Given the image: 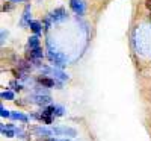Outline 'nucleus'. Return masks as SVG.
<instances>
[{
    "instance_id": "20",
    "label": "nucleus",
    "mask_w": 151,
    "mask_h": 141,
    "mask_svg": "<svg viewBox=\"0 0 151 141\" xmlns=\"http://www.w3.org/2000/svg\"><path fill=\"white\" fill-rule=\"evenodd\" d=\"M5 36H8V32H5V31H2V43L5 41Z\"/></svg>"
},
{
    "instance_id": "15",
    "label": "nucleus",
    "mask_w": 151,
    "mask_h": 141,
    "mask_svg": "<svg viewBox=\"0 0 151 141\" xmlns=\"http://www.w3.org/2000/svg\"><path fill=\"white\" fill-rule=\"evenodd\" d=\"M2 99L5 100H14V93H12V91H9V89H8V91H3L2 93Z\"/></svg>"
},
{
    "instance_id": "17",
    "label": "nucleus",
    "mask_w": 151,
    "mask_h": 141,
    "mask_svg": "<svg viewBox=\"0 0 151 141\" xmlns=\"http://www.w3.org/2000/svg\"><path fill=\"white\" fill-rule=\"evenodd\" d=\"M65 109L64 106H59V105H55V115H64Z\"/></svg>"
},
{
    "instance_id": "8",
    "label": "nucleus",
    "mask_w": 151,
    "mask_h": 141,
    "mask_svg": "<svg viewBox=\"0 0 151 141\" xmlns=\"http://www.w3.org/2000/svg\"><path fill=\"white\" fill-rule=\"evenodd\" d=\"M29 47H30V50L40 49V47H41V41H40V36H38V35H32V36L29 38Z\"/></svg>"
},
{
    "instance_id": "14",
    "label": "nucleus",
    "mask_w": 151,
    "mask_h": 141,
    "mask_svg": "<svg viewBox=\"0 0 151 141\" xmlns=\"http://www.w3.org/2000/svg\"><path fill=\"white\" fill-rule=\"evenodd\" d=\"M2 134L8 138H12V137H15V131H12V129H8V127H2Z\"/></svg>"
},
{
    "instance_id": "16",
    "label": "nucleus",
    "mask_w": 151,
    "mask_h": 141,
    "mask_svg": "<svg viewBox=\"0 0 151 141\" xmlns=\"http://www.w3.org/2000/svg\"><path fill=\"white\" fill-rule=\"evenodd\" d=\"M9 86H12V89H15V91H21V89H23V85L20 82H15V81L9 82Z\"/></svg>"
},
{
    "instance_id": "12",
    "label": "nucleus",
    "mask_w": 151,
    "mask_h": 141,
    "mask_svg": "<svg viewBox=\"0 0 151 141\" xmlns=\"http://www.w3.org/2000/svg\"><path fill=\"white\" fill-rule=\"evenodd\" d=\"M11 118H14V120H21V121H24L26 123L29 118H27V115H24L23 112H11Z\"/></svg>"
},
{
    "instance_id": "13",
    "label": "nucleus",
    "mask_w": 151,
    "mask_h": 141,
    "mask_svg": "<svg viewBox=\"0 0 151 141\" xmlns=\"http://www.w3.org/2000/svg\"><path fill=\"white\" fill-rule=\"evenodd\" d=\"M18 68L20 70H24V71H29L32 68V65H30L29 62H26V61H18Z\"/></svg>"
},
{
    "instance_id": "3",
    "label": "nucleus",
    "mask_w": 151,
    "mask_h": 141,
    "mask_svg": "<svg viewBox=\"0 0 151 141\" xmlns=\"http://www.w3.org/2000/svg\"><path fill=\"white\" fill-rule=\"evenodd\" d=\"M29 102L36 103V105H41V106H45V105L52 103V97L50 96H41V94H33L32 97H29Z\"/></svg>"
},
{
    "instance_id": "21",
    "label": "nucleus",
    "mask_w": 151,
    "mask_h": 141,
    "mask_svg": "<svg viewBox=\"0 0 151 141\" xmlns=\"http://www.w3.org/2000/svg\"><path fill=\"white\" fill-rule=\"evenodd\" d=\"M11 3H18V2H26V0H9Z\"/></svg>"
},
{
    "instance_id": "2",
    "label": "nucleus",
    "mask_w": 151,
    "mask_h": 141,
    "mask_svg": "<svg viewBox=\"0 0 151 141\" xmlns=\"http://www.w3.org/2000/svg\"><path fill=\"white\" fill-rule=\"evenodd\" d=\"M70 8L77 15H83L86 11V3H85V0H70Z\"/></svg>"
},
{
    "instance_id": "19",
    "label": "nucleus",
    "mask_w": 151,
    "mask_h": 141,
    "mask_svg": "<svg viewBox=\"0 0 151 141\" xmlns=\"http://www.w3.org/2000/svg\"><path fill=\"white\" fill-rule=\"evenodd\" d=\"M12 9V5H3V11H11Z\"/></svg>"
},
{
    "instance_id": "23",
    "label": "nucleus",
    "mask_w": 151,
    "mask_h": 141,
    "mask_svg": "<svg viewBox=\"0 0 151 141\" xmlns=\"http://www.w3.org/2000/svg\"><path fill=\"white\" fill-rule=\"evenodd\" d=\"M150 20H151V14H150Z\"/></svg>"
},
{
    "instance_id": "10",
    "label": "nucleus",
    "mask_w": 151,
    "mask_h": 141,
    "mask_svg": "<svg viewBox=\"0 0 151 141\" xmlns=\"http://www.w3.org/2000/svg\"><path fill=\"white\" fill-rule=\"evenodd\" d=\"M29 28L32 29V32H33L35 35H40V33L42 32V24H41V23H38V21H30Z\"/></svg>"
},
{
    "instance_id": "11",
    "label": "nucleus",
    "mask_w": 151,
    "mask_h": 141,
    "mask_svg": "<svg viewBox=\"0 0 151 141\" xmlns=\"http://www.w3.org/2000/svg\"><path fill=\"white\" fill-rule=\"evenodd\" d=\"M36 134H40V135H44V137H53V129H47V127H36L35 129Z\"/></svg>"
},
{
    "instance_id": "7",
    "label": "nucleus",
    "mask_w": 151,
    "mask_h": 141,
    "mask_svg": "<svg viewBox=\"0 0 151 141\" xmlns=\"http://www.w3.org/2000/svg\"><path fill=\"white\" fill-rule=\"evenodd\" d=\"M44 56V52H42V49H35V50H29L27 52V59L29 61H38V59H41Z\"/></svg>"
},
{
    "instance_id": "6",
    "label": "nucleus",
    "mask_w": 151,
    "mask_h": 141,
    "mask_svg": "<svg viewBox=\"0 0 151 141\" xmlns=\"http://www.w3.org/2000/svg\"><path fill=\"white\" fill-rule=\"evenodd\" d=\"M55 135H70V137H76V132L71 127H53Z\"/></svg>"
},
{
    "instance_id": "4",
    "label": "nucleus",
    "mask_w": 151,
    "mask_h": 141,
    "mask_svg": "<svg viewBox=\"0 0 151 141\" xmlns=\"http://www.w3.org/2000/svg\"><path fill=\"white\" fill-rule=\"evenodd\" d=\"M38 82H40L42 86H45V88H52V86H58V88H60V86H62L56 79H53V78H47V76H40V78H38Z\"/></svg>"
},
{
    "instance_id": "5",
    "label": "nucleus",
    "mask_w": 151,
    "mask_h": 141,
    "mask_svg": "<svg viewBox=\"0 0 151 141\" xmlns=\"http://www.w3.org/2000/svg\"><path fill=\"white\" fill-rule=\"evenodd\" d=\"M50 18H52L55 23H59V21H64L67 20V12L64 8H58L52 12V15H50Z\"/></svg>"
},
{
    "instance_id": "22",
    "label": "nucleus",
    "mask_w": 151,
    "mask_h": 141,
    "mask_svg": "<svg viewBox=\"0 0 151 141\" xmlns=\"http://www.w3.org/2000/svg\"><path fill=\"white\" fill-rule=\"evenodd\" d=\"M145 6H147V8H151V0H147V2H145Z\"/></svg>"
},
{
    "instance_id": "18",
    "label": "nucleus",
    "mask_w": 151,
    "mask_h": 141,
    "mask_svg": "<svg viewBox=\"0 0 151 141\" xmlns=\"http://www.w3.org/2000/svg\"><path fill=\"white\" fill-rule=\"evenodd\" d=\"M0 111H2V112H0V115H2L3 118H5V117H11V111L5 109V106H2V108H0Z\"/></svg>"
},
{
    "instance_id": "9",
    "label": "nucleus",
    "mask_w": 151,
    "mask_h": 141,
    "mask_svg": "<svg viewBox=\"0 0 151 141\" xmlns=\"http://www.w3.org/2000/svg\"><path fill=\"white\" fill-rule=\"evenodd\" d=\"M30 6L27 5L26 8H24V12H23V18H21V26H26V24H30Z\"/></svg>"
},
{
    "instance_id": "1",
    "label": "nucleus",
    "mask_w": 151,
    "mask_h": 141,
    "mask_svg": "<svg viewBox=\"0 0 151 141\" xmlns=\"http://www.w3.org/2000/svg\"><path fill=\"white\" fill-rule=\"evenodd\" d=\"M41 70H42L45 74L52 76L53 79H59V81H67V79H68V76H67L64 71L58 70V68H53V67H42Z\"/></svg>"
}]
</instances>
